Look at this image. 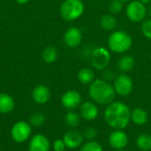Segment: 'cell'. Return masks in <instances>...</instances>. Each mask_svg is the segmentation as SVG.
<instances>
[{
  "mask_svg": "<svg viewBox=\"0 0 151 151\" xmlns=\"http://www.w3.org/2000/svg\"><path fill=\"white\" fill-rule=\"evenodd\" d=\"M127 16L133 22H141L147 16V9L145 4L139 0L131 1L127 6Z\"/></svg>",
  "mask_w": 151,
  "mask_h": 151,
  "instance_id": "7",
  "label": "cell"
},
{
  "mask_svg": "<svg viewBox=\"0 0 151 151\" xmlns=\"http://www.w3.org/2000/svg\"><path fill=\"white\" fill-rule=\"evenodd\" d=\"M113 88L117 95L120 96H127L133 91L134 82L128 75L119 74L114 79Z\"/></svg>",
  "mask_w": 151,
  "mask_h": 151,
  "instance_id": "8",
  "label": "cell"
},
{
  "mask_svg": "<svg viewBox=\"0 0 151 151\" xmlns=\"http://www.w3.org/2000/svg\"><path fill=\"white\" fill-rule=\"evenodd\" d=\"M111 60V54L109 50L104 47H97L94 49L91 53V65L96 70L105 69Z\"/></svg>",
  "mask_w": 151,
  "mask_h": 151,
  "instance_id": "6",
  "label": "cell"
},
{
  "mask_svg": "<svg viewBox=\"0 0 151 151\" xmlns=\"http://www.w3.org/2000/svg\"><path fill=\"white\" fill-rule=\"evenodd\" d=\"M150 3H151V2H150Z\"/></svg>",
  "mask_w": 151,
  "mask_h": 151,
  "instance_id": "36",
  "label": "cell"
},
{
  "mask_svg": "<svg viewBox=\"0 0 151 151\" xmlns=\"http://www.w3.org/2000/svg\"><path fill=\"white\" fill-rule=\"evenodd\" d=\"M134 59L132 56L126 55L119 58L118 62V68L121 73H127L134 66Z\"/></svg>",
  "mask_w": 151,
  "mask_h": 151,
  "instance_id": "18",
  "label": "cell"
},
{
  "mask_svg": "<svg viewBox=\"0 0 151 151\" xmlns=\"http://www.w3.org/2000/svg\"><path fill=\"white\" fill-rule=\"evenodd\" d=\"M142 32L146 38L151 39V19H148L142 22Z\"/></svg>",
  "mask_w": 151,
  "mask_h": 151,
  "instance_id": "28",
  "label": "cell"
},
{
  "mask_svg": "<svg viewBox=\"0 0 151 151\" xmlns=\"http://www.w3.org/2000/svg\"><path fill=\"white\" fill-rule=\"evenodd\" d=\"M104 120L114 130L125 129L131 120V111L126 104L113 101L107 105L104 112Z\"/></svg>",
  "mask_w": 151,
  "mask_h": 151,
  "instance_id": "1",
  "label": "cell"
},
{
  "mask_svg": "<svg viewBox=\"0 0 151 151\" xmlns=\"http://www.w3.org/2000/svg\"><path fill=\"white\" fill-rule=\"evenodd\" d=\"M15 102L14 99L6 93H0V113L7 114L14 110Z\"/></svg>",
  "mask_w": 151,
  "mask_h": 151,
  "instance_id": "16",
  "label": "cell"
},
{
  "mask_svg": "<svg viewBox=\"0 0 151 151\" xmlns=\"http://www.w3.org/2000/svg\"><path fill=\"white\" fill-rule=\"evenodd\" d=\"M123 8V2L120 0H111L109 4V10L112 14H117L121 12Z\"/></svg>",
  "mask_w": 151,
  "mask_h": 151,
  "instance_id": "26",
  "label": "cell"
},
{
  "mask_svg": "<svg viewBox=\"0 0 151 151\" xmlns=\"http://www.w3.org/2000/svg\"><path fill=\"white\" fill-rule=\"evenodd\" d=\"M58 50L53 46H48L46 47L42 52V58L43 61L47 64H52L54 63L58 58Z\"/></svg>",
  "mask_w": 151,
  "mask_h": 151,
  "instance_id": "20",
  "label": "cell"
},
{
  "mask_svg": "<svg viewBox=\"0 0 151 151\" xmlns=\"http://www.w3.org/2000/svg\"><path fill=\"white\" fill-rule=\"evenodd\" d=\"M45 121H46V117L42 112L33 113L29 118V124L35 127H42L45 123Z\"/></svg>",
  "mask_w": 151,
  "mask_h": 151,
  "instance_id": "24",
  "label": "cell"
},
{
  "mask_svg": "<svg viewBox=\"0 0 151 151\" xmlns=\"http://www.w3.org/2000/svg\"><path fill=\"white\" fill-rule=\"evenodd\" d=\"M78 80L82 84H91L95 81V73L89 68H82L78 73Z\"/></svg>",
  "mask_w": 151,
  "mask_h": 151,
  "instance_id": "21",
  "label": "cell"
},
{
  "mask_svg": "<svg viewBox=\"0 0 151 151\" xmlns=\"http://www.w3.org/2000/svg\"><path fill=\"white\" fill-rule=\"evenodd\" d=\"M100 24L104 30L111 31L117 26V19L112 14H104L101 18Z\"/></svg>",
  "mask_w": 151,
  "mask_h": 151,
  "instance_id": "23",
  "label": "cell"
},
{
  "mask_svg": "<svg viewBox=\"0 0 151 151\" xmlns=\"http://www.w3.org/2000/svg\"><path fill=\"white\" fill-rule=\"evenodd\" d=\"M88 95L94 103L101 105H108L114 101L116 92L113 86L108 81L97 79L89 85Z\"/></svg>",
  "mask_w": 151,
  "mask_h": 151,
  "instance_id": "2",
  "label": "cell"
},
{
  "mask_svg": "<svg viewBox=\"0 0 151 151\" xmlns=\"http://www.w3.org/2000/svg\"><path fill=\"white\" fill-rule=\"evenodd\" d=\"M61 104L66 110L73 111L81 104V95L77 90H67L61 97Z\"/></svg>",
  "mask_w": 151,
  "mask_h": 151,
  "instance_id": "9",
  "label": "cell"
},
{
  "mask_svg": "<svg viewBox=\"0 0 151 151\" xmlns=\"http://www.w3.org/2000/svg\"><path fill=\"white\" fill-rule=\"evenodd\" d=\"M136 146L142 151L151 150V135L149 134H141L136 138Z\"/></svg>",
  "mask_w": 151,
  "mask_h": 151,
  "instance_id": "19",
  "label": "cell"
},
{
  "mask_svg": "<svg viewBox=\"0 0 151 151\" xmlns=\"http://www.w3.org/2000/svg\"><path fill=\"white\" fill-rule=\"evenodd\" d=\"M131 120L138 127L144 126L149 121V114L142 108H135L131 111Z\"/></svg>",
  "mask_w": 151,
  "mask_h": 151,
  "instance_id": "17",
  "label": "cell"
},
{
  "mask_svg": "<svg viewBox=\"0 0 151 151\" xmlns=\"http://www.w3.org/2000/svg\"><path fill=\"white\" fill-rule=\"evenodd\" d=\"M32 98L38 104H45L50 98V90L46 85H37L32 91Z\"/></svg>",
  "mask_w": 151,
  "mask_h": 151,
  "instance_id": "15",
  "label": "cell"
},
{
  "mask_svg": "<svg viewBox=\"0 0 151 151\" xmlns=\"http://www.w3.org/2000/svg\"><path fill=\"white\" fill-rule=\"evenodd\" d=\"M120 1H122V2L124 3V2H129V1H131V0H120Z\"/></svg>",
  "mask_w": 151,
  "mask_h": 151,
  "instance_id": "34",
  "label": "cell"
},
{
  "mask_svg": "<svg viewBox=\"0 0 151 151\" xmlns=\"http://www.w3.org/2000/svg\"><path fill=\"white\" fill-rule=\"evenodd\" d=\"M147 13H149V14H150V16L151 17V6L149 8V10H147Z\"/></svg>",
  "mask_w": 151,
  "mask_h": 151,
  "instance_id": "33",
  "label": "cell"
},
{
  "mask_svg": "<svg viewBox=\"0 0 151 151\" xmlns=\"http://www.w3.org/2000/svg\"><path fill=\"white\" fill-rule=\"evenodd\" d=\"M117 151H127V150H117Z\"/></svg>",
  "mask_w": 151,
  "mask_h": 151,
  "instance_id": "35",
  "label": "cell"
},
{
  "mask_svg": "<svg viewBox=\"0 0 151 151\" xmlns=\"http://www.w3.org/2000/svg\"><path fill=\"white\" fill-rule=\"evenodd\" d=\"M103 77H104V80L106 81H111L114 79L115 77V73H113L112 70L109 69V70H105L103 73Z\"/></svg>",
  "mask_w": 151,
  "mask_h": 151,
  "instance_id": "30",
  "label": "cell"
},
{
  "mask_svg": "<svg viewBox=\"0 0 151 151\" xmlns=\"http://www.w3.org/2000/svg\"><path fill=\"white\" fill-rule=\"evenodd\" d=\"M141 3H142L143 4H149V3H150L151 0H139Z\"/></svg>",
  "mask_w": 151,
  "mask_h": 151,
  "instance_id": "32",
  "label": "cell"
},
{
  "mask_svg": "<svg viewBox=\"0 0 151 151\" xmlns=\"http://www.w3.org/2000/svg\"><path fill=\"white\" fill-rule=\"evenodd\" d=\"M50 142L49 139L42 134H36L29 139L28 151H50Z\"/></svg>",
  "mask_w": 151,
  "mask_h": 151,
  "instance_id": "12",
  "label": "cell"
},
{
  "mask_svg": "<svg viewBox=\"0 0 151 151\" xmlns=\"http://www.w3.org/2000/svg\"><path fill=\"white\" fill-rule=\"evenodd\" d=\"M11 137L16 143H23L31 138L32 126L24 120L17 121L11 128Z\"/></svg>",
  "mask_w": 151,
  "mask_h": 151,
  "instance_id": "5",
  "label": "cell"
},
{
  "mask_svg": "<svg viewBox=\"0 0 151 151\" xmlns=\"http://www.w3.org/2000/svg\"><path fill=\"white\" fill-rule=\"evenodd\" d=\"M80 151H104L102 145L96 141H88L81 146Z\"/></svg>",
  "mask_w": 151,
  "mask_h": 151,
  "instance_id": "25",
  "label": "cell"
},
{
  "mask_svg": "<svg viewBox=\"0 0 151 151\" xmlns=\"http://www.w3.org/2000/svg\"><path fill=\"white\" fill-rule=\"evenodd\" d=\"M97 134H98L97 130L94 127H88L83 132L84 139H86L88 142V141H95V139L97 137Z\"/></svg>",
  "mask_w": 151,
  "mask_h": 151,
  "instance_id": "27",
  "label": "cell"
},
{
  "mask_svg": "<svg viewBox=\"0 0 151 151\" xmlns=\"http://www.w3.org/2000/svg\"><path fill=\"white\" fill-rule=\"evenodd\" d=\"M82 41V34L78 27H72L67 29L64 35V42L70 48H75L81 44Z\"/></svg>",
  "mask_w": 151,
  "mask_h": 151,
  "instance_id": "14",
  "label": "cell"
},
{
  "mask_svg": "<svg viewBox=\"0 0 151 151\" xmlns=\"http://www.w3.org/2000/svg\"><path fill=\"white\" fill-rule=\"evenodd\" d=\"M80 122H81L80 114H78L77 112H75L73 111H69L65 116V125L72 129L76 128L80 125Z\"/></svg>",
  "mask_w": 151,
  "mask_h": 151,
  "instance_id": "22",
  "label": "cell"
},
{
  "mask_svg": "<svg viewBox=\"0 0 151 151\" xmlns=\"http://www.w3.org/2000/svg\"><path fill=\"white\" fill-rule=\"evenodd\" d=\"M63 141L67 149L74 150L82 145L83 141H84V136L82 133H81L80 131L74 128V129H71L67 131L64 134Z\"/></svg>",
  "mask_w": 151,
  "mask_h": 151,
  "instance_id": "10",
  "label": "cell"
},
{
  "mask_svg": "<svg viewBox=\"0 0 151 151\" xmlns=\"http://www.w3.org/2000/svg\"><path fill=\"white\" fill-rule=\"evenodd\" d=\"M84 4L81 0H65L60 6V15L67 21L79 19L84 12Z\"/></svg>",
  "mask_w": 151,
  "mask_h": 151,
  "instance_id": "4",
  "label": "cell"
},
{
  "mask_svg": "<svg viewBox=\"0 0 151 151\" xmlns=\"http://www.w3.org/2000/svg\"><path fill=\"white\" fill-rule=\"evenodd\" d=\"M133 44V39L129 34L125 31H115L108 38V46L111 50L116 53H124L127 51Z\"/></svg>",
  "mask_w": 151,
  "mask_h": 151,
  "instance_id": "3",
  "label": "cell"
},
{
  "mask_svg": "<svg viewBox=\"0 0 151 151\" xmlns=\"http://www.w3.org/2000/svg\"><path fill=\"white\" fill-rule=\"evenodd\" d=\"M19 4H25L28 2V0H15Z\"/></svg>",
  "mask_w": 151,
  "mask_h": 151,
  "instance_id": "31",
  "label": "cell"
},
{
  "mask_svg": "<svg viewBox=\"0 0 151 151\" xmlns=\"http://www.w3.org/2000/svg\"><path fill=\"white\" fill-rule=\"evenodd\" d=\"M110 146L116 150H124L128 144V136L123 130H114L109 135Z\"/></svg>",
  "mask_w": 151,
  "mask_h": 151,
  "instance_id": "11",
  "label": "cell"
},
{
  "mask_svg": "<svg viewBox=\"0 0 151 151\" xmlns=\"http://www.w3.org/2000/svg\"><path fill=\"white\" fill-rule=\"evenodd\" d=\"M52 149H53V150L54 151H65V149H66V146H65V144L63 139H62V140L58 139V140H56V141L53 142V144H52Z\"/></svg>",
  "mask_w": 151,
  "mask_h": 151,
  "instance_id": "29",
  "label": "cell"
},
{
  "mask_svg": "<svg viewBox=\"0 0 151 151\" xmlns=\"http://www.w3.org/2000/svg\"><path fill=\"white\" fill-rule=\"evenodd\" d=\"M99 115V110L96 103L93 101H87L81 104L80 116L87 121L96 119Z\"/></svg>",
  "mask_w": 151,
  "mask_h": 151,
  "instance_id": "13",
  "label": "cell"
}]
</instances>
